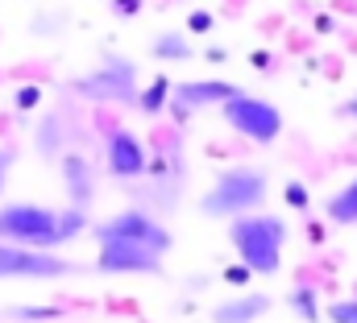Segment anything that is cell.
I'll use <instances>...</instances> for the list:
<instances>
[{"mask_svg":"<svg viewBox=\"0 0 357 323\" xmlns=\"http://www.w3.org/2000/svg\"><path fill=\"white\" fill-rule=\"evenodd\" d=\"M229 244L237 261L254 278H274L282 269V244H287V224L270 212H245L229 220Z\"/></svg>","mask_w":357,"mask_h":323,"instance_id":"obj_1","label":"cell"},{"mask_svg":"<svg viewBox=\"0 0 357 323\" xmlns=\"http://www.w3.org/2000/svg\"><path fill=\"white\" fill-rule=\"evenodd\" d=\"M270 199V174L262 166H225L216 170L212 187L199 195V212L212 220H233L245 212H262V203Z\"/></svg>","mask_w":357,"mask_h":323,"instance_id":"obj_2","label":"cell"},{"mask_svg":"<svg viewBox=\"0 0 357 323\" xmlns=\"http://www.w3.org/2000/svg\"><path fill=\"white\" fill-rule=\"evenodd\" d=\"M137 63L125 58V54H104L91 71L67 79V91L75 100H88V104H133L137 100Z\"/></svg>","mask_w":357,"mask_h":323,"instance_id":"obj_3","label":"cell"},{"mask_svg":"<svg viewBox=\"0 0 357 323\" xmlns=\"http://www.w3.org/2000/svg\"><path fill=\"white\" fill-rule=\"evenodd\" d=\"M0 241L21 249H54L59 253V207L13 199L0 203Z\"/></svg>","mask_w":357,"mask_h":323,"instance_id":"obj_4","label":"cell"},{"mask_svg":"<svg viewBox=\"0 0 357 323\" xmlns=\"http://www.w3.org/2000/svg\"><path fill=\"white\" fill-rule=\"evenodd\" d=\"M220 116H225V125H229L237 137H245V141H254V145H274V141L282 137V129H287V116L278 112V104H270L262 95H250L245 87H237V91L220 104Z\"/></svg>","mask_w":357,"mask_h":323,"instance_id":"obj_5","label":"cell"},{"mask_svg":"<svg viewBox=\"0 0 357 323\" xmlns=\"http://www.w3.org/2000/svg\"><path fill=\"white\" fill-rule=\"evenodd\" d=\"M91 237H96V244L100 241H129V244H146V249H154V253H171V244H175V237H171V228L154 216V212H146V207H121L116 216H108V220H100V224H91L88 228Z\"/></svg>","mask_w":357,"mask_h":323,"instance_id":"obj_6","label":"cell"},{"mask_svg":"<svg viewBox=\"0 0 357 323\" xmlns=\"http://www.w3.org/2000/svg\"><path fill=\"white\" fill-rule=\"evenodd\" d=\"M146 182L142 191H133L137 199H146V212H171L183 199V187H187V162H183V150H167V154H150V166L146 174L137 178Z\"/></svg>","mask_w":357,"mask_h":323,"instance_id":"obj_7","label":"cell"},{"mask_svg":"<svg viewBox=\"0 0 357 323\" xmlns=\"http://www.w3.org/2000/svg\"><path fill=\"white\" fill-rule=\"evenodd\" d=\"M75 269V261H67L54 249H21V244L0 241V282L17 278V282H54L67 278Z\"/></svg>","mask_w":357,"mask_h":323,"instance_id":"obj_8","label":"cell"},{"mask_svg":"<svg viewBox=\"0 0 357 323\" xmlns=\"http://www.w3.org/2000/svg\"><path fill=\"white\" fill-rule=\"evenodd\" d=\"M96 274H108V278H125V274L129 278H158L162 274V253L129 241H100Z\"/></svg>","mask_w":357,"mask_h":323,"instance_id":"obj_9","label":"cell"},{"mask_svg":"<svg viewBox=\"0 0 357 323\" xmlns=\"http://www.w3.org/2000/svg\"><path fill=\"white\" fill-rule=\"evenodd\" d=\"M146 166H150V150H146V141H142L133 129L112 125V129L104 133V170H108L112 178L137 182V178L146 174Z\"/></svg>","mask_w":357,"mask_h":323,"instance_id":"obj_10","label":"cell"},{"mask_svg":"<svg viewBox=\"0 0 357 323\" xmlns=\"http://www.w3.org/2000/svg\"><path fill=\"white\" fill-rule=\"evenodd\" d=\"M233 91H237V83H229V79H183V83H171V104H167V112L183 125V120H191V116L204 112V108H220Z\"/></svg>","mask_w":357,"mask_h":323,"instance_id":"obj_11","label":"cell"},{"mask_svg":"<svg viewBox=\"0 0 357 323\" xmlns=\"http://www.w3.org/2000/svg\"><path fill=\"white\" fill-rule=\"evenodd\" d=\"M54 162H59V174H63L67 203L71 207H91V199H96V166L79 150H63Z\"/></svg>","mask_w":357,"mask_h":323,"instance_id":"obj_12","label":"cell"},{"mask_svg":"<svg viewBox=\"0 0 357 323\" xmlns=\"http://www.w3.org/2000/svg\"><path fill=\"white\" fill-rule=\"evenodd\" d=\"M270 307L274 303H270L266 290H237L212 307V323H258Z\"/></svg>","mask_w":357,"mask_h":323,"instance_id":"obj_13","label":"cell"},{"mask_svg":"<svg viewBox=\"0 0 357 323\" xmlns=\"http://www.w3.org/2000/svg\"><path fill=\"white\" fill-rule=\"evenodd\" d=\"M324 220L337 228H357V174L324 199Z\"/></svg>","mask_w":357,"mask_h":323,"instance_id":"obj_14","label":"cell"},{"mask_svg":"<svg viewBox=\"0 0 357 323\" xmlns=\"http://www.w3.org/2000/svg\"><path fill=\"white\" fill-rule=\"evenodd\" d=\"M63 150H67V129H63L59 112H46V116L38 120V129H33V154L46 158V162H54Z\"/></svg>","mask_w":357,"mask_h":323,"instance_id":"obj_15","label":"cell"},{"mask_svg":"<svg viewBox=\"0 0 357 323\" xmlns=\"http://www.w3.org/2000/svg\"><path fill=\"white\" fill-rule=\"evenodd\" d=\"M150 54L158 63H191L195 58V46H191V38L183 29H158L154 42H150Z\"/></svg>","mask_w":357,"mask_h":323,"instance_id":"obj_16","label":"cell"},{"mask_svg":"<svg viewBox=\"0 0 357 323\" xmlns=\"http://www.w3.org/2000/svg\"><path fill=\"white\" fill-rule=\"evenodd\" d=\"M287 307L295 311V320H303V323H320V315H324V307H320V290H316V286H307V282L291 286Z\"/></svg>","mask_w":357,"mask_h":323,"instance_id":"obj_17","label":"cell"},{"mask_svg":"<svg viewBox=\"0 0 357 323\" xmlns=\"http://www.w3.org/2000/svg\"><path fill=\"white\" fill-rule=\"evenodd\" d=\"M146 116H162L167 104H171V79L167 75H154L146 87H137V100H133Z\"/></svg>","mask_w":357,"mask_h":323,"instance_id":"obj_18","label":"cell"},{"mask_svg":"<svg viewBox=\"0 0 357 323\" xmlns=\"http://www.w3.org/2000/svg\"><path fill=\"white\" fill-rule=\"evenodd\" d=\"M91 228V220H88V207H59V244H71V241H79L84 233Z\"/></svg>","mask_w":357,"mask_h":323,"instance_id":"obj_19","label":"cell"},{"mask_svg":"<svg viewBox=\"0 0 357 323\" xmlns=\"http://www.w3.org/2000/svg\"><path fill=\"white\" fill-rule=\"evenodd\" d=\"M282 203L295 207V212H307V207H312V191H307V182L287 178V182H282Z\"/></svg>","mask_w":357,"mask_h":323,"instance_id":"obj_20","label":"cell"},{"mask_svg":"<svg viewBox=\"0 0 357 323\" xmlns=\"http://www.w3.org/2000/svg\"><path fill=\"white\" fill-rule=\"evenodd\" d=\"M320 320L328 323H357V294H349V299H333L328 307H324V315Z\"/></svg>","mask_w":357,"mask_h":323,"instance_id":"obj_21","label":"cell"},{"mask_svg":"<svg viewBox=\"0 0 357 323\" xmlns=\"http://www.w3.org/2000/svg\"><path fill=\"white\" fill-rule=\"evenodd\" d=\"M42 95H46V91H42L38 83H21V87H13V108H17V112H29V108L42 104Z\"/></svg>","mask_w":357,"mask_h":323,"instance_id":"obj_22","label":"cell"},{"mask_svg":"<svg viewBox=\"0 0 357 323\" xmlns=\"http://www.w3.org/2000/svg\"><path fill=\"white\" fill-rule=\"evenodd\" d=\"M8 315H13V323H42V320H59V311H54V307H13Z\"/></svg>","mask_w":357,"mask_h":323,"instance_id":"obj_23","label":"cell"},{"mask_svg":"<svg viewBox=\"0 0 357 323\" xmlns=\"http://www.w3.org/2000/svg\"><path fill=\"white\" fill-rule=\"evenodd\" d=\"M212 29H216V17L208 8H191L187 13V29L183 33H212Z\"/></svg>","mask_w":357,"mask_h":323,"instance_id":"obj_24","label":"cell"},{"mask_svg":"<svg viewBox=\"0 0 357 323\" xmlns=\"http://www.w3.org/2000/svg\"><path fill=\"white\" fill-rule=\"evenodd\" d=\"M250 278H254V274H250V269H245L241 261L225 269V282H229V286H237V290H245V286H250Z\"/></svg>","mask_w":357,"mask_h":323,"instance_id":"obj_25","label":"cell"},{"mask_svg":"<svg viewBox=\"0 0 357 323\" xmlns=\"http://www.w3.org/2000/svg\"><path fill=\"white\" fill-rule=\"evenodd\" d=\"M13 162H17V154H13L8 145H0V195L8 191V174H13Z\"/></svg>","mask_w":357,"mask_h":323,"instance_id":"obj_26","label":"cell"},{"mask_svg":"<svg viewBox=\"0 0 357 323\" xmlns=\"http://www.w3.org/2000/svg\"><path fill=\"white\" fill-rule=\"evenodd\" d=\"M108 13H116V17H137V13H142V0H108Z\"/></svg>","mask_w":357,"mask_h":323,"instance_id":"obj_27","label":"cell"},{"mask_svg":"<svg viewBox=\"0 0 357 323\" xmlns=\"http://www.w3.org/2000/svg\"><path fill=\"white\" fill-rule=\"evenodd\" d=\"M337 116H345V120H354L357 125V91L345 100V104H337Z\"/></svg>","mask_w":357,"mask_h":323,"instance_id":"obj_28","label":"cell"}]
</instances>
